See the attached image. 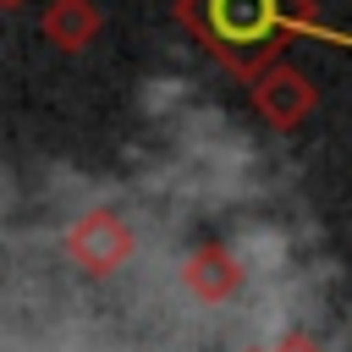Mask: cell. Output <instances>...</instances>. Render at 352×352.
Segmentation results:
<instances>
[{
	"label": "cell",
	"mask_w": 352,
	"mask_h": 352,
	"mask_svg": "<svg viewBox=\"0 0 352 352\" xmlns=\"http://www.w3.org/2000/svg\"><path fill=\"white\" fill-rule=\"evenodd\" d=\"M176 16L231 72H258L308 22V0H176Z\"/></svg>",
	"instance_id": "1"
},
{
	"label": "cell",
	"mask_w": 352,
	"mask_h": 352,
	"mask_svg": "<svg viewBox=\"0 0 352 352\" xmlns=\"http://www.w3.org/2000/svg\"><path fill=\"white\" fill-rule=\"evenodd\" d=\"M308 99H314V94H308L297 77H286V72H275V77H264V82H258V104H264L275 121H292Z\"/></svg>",
	"instance_id": "2"
},
{
	"label": "cell",
	"mask_w": 352,
	"mask_h": 352,
	"mask_svg": "<svg viewBox=\"0 0 352 352\" xmlns=\"http://www.w3.org/2000/svg\"><path fill=\"white\" fill-rule=\"evenodd\" d=\"M82 22H88V28H94V16H82V6H77V0H66V6H60V11H55V22H50V28H55V33H60V38H66V44H72V38H77V33H82Z\"/></svg>",
	"instance_id": "3"
},
{
	"label": "cell",
	"mask_w": 352,
	"mask_h": 352,
	"mask_svg": "<svg viewBox=\"0 0 352 352\" xmlns=\"http://www.w3.org/2000/svg\"><path fill=\"white\" fill-rule=\"evenodd\" d=\"M11 6H16V0H11Z\"/></svg>",
	"instance_id": "4"
}]
</instances>
